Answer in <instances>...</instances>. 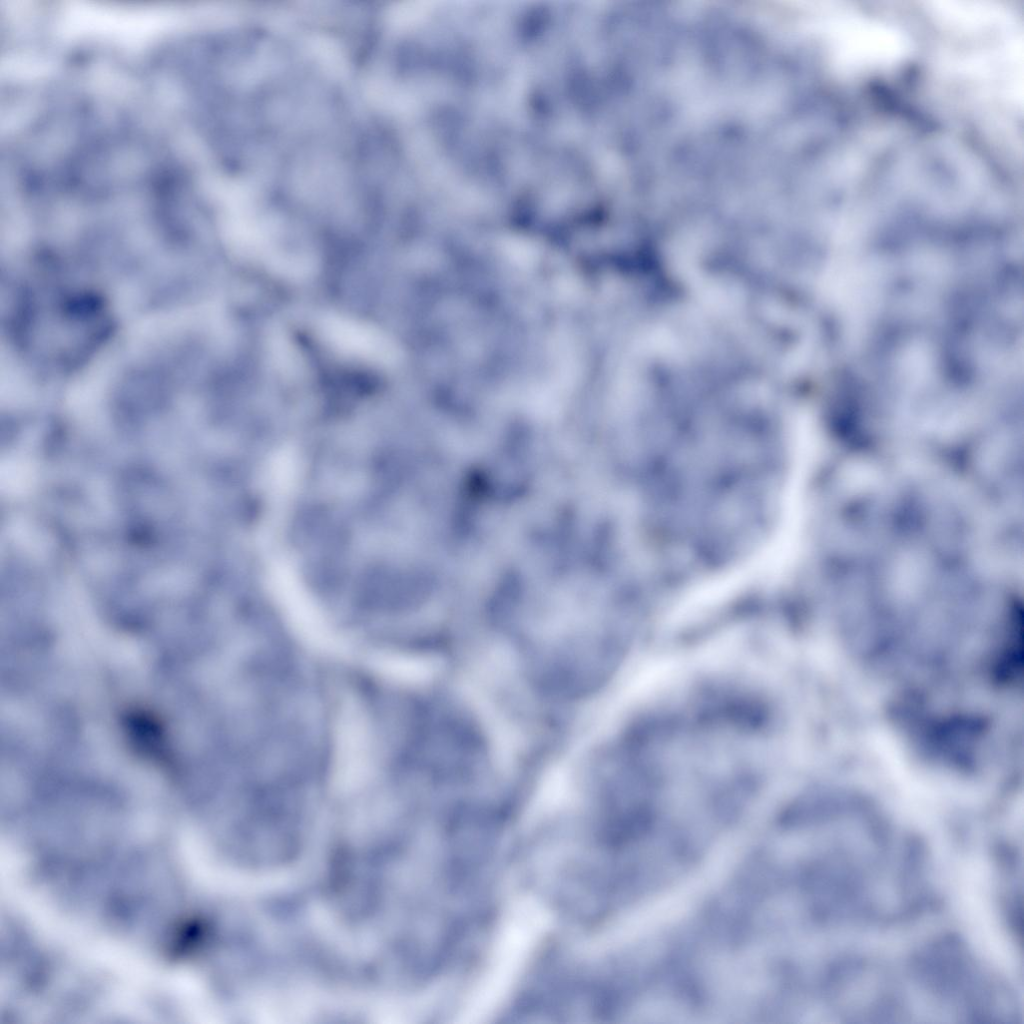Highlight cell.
<instances>
[{
  "label": "cell",
  "mask_w": 1024,
  "mask_h": 1024,
  "mask_svg": "<svg viewBox=\"0 0 1024 1024\" xmlns=\"http://www.w3.org/2000/svg\"><path fill=\"white\" fill-rule=\"evenodd\" d=\"M340 726L338 776L345 783L359 781L368 769V735L362 718L354 711Z\"/></svg>",
  "instance_id": "cell-1"
},
{
  "label": "cell",
  "mask_w": 1024,
  "mask_h": 1024,
  "mask_svg": "<svg viewBox=\"0 0 1024 1024\" xmlns=\"http://www.w3.org/2000/svg\"><path fill=\"white\" fill-rule=\"evenodd\" d=\"M327 334L339 348L352 354L384 360L388 345L384 337L372 329L342 319H331L325 325Z\"/></svg>",
  "instance_id": "cell-2"
}]
</instances>
